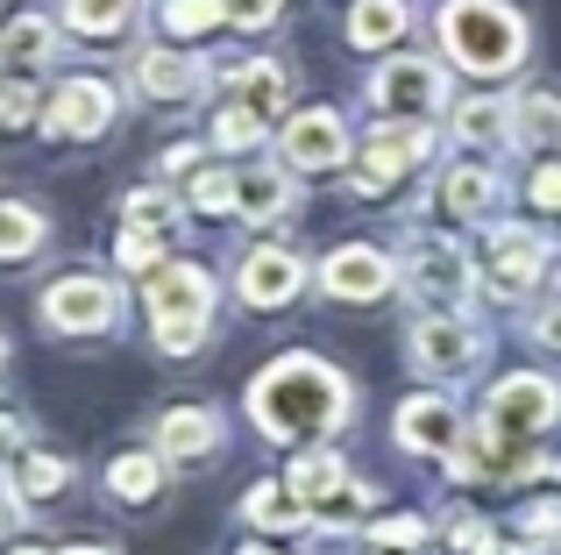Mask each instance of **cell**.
Here are the masks:
<instances>
[{
  "mask_svg": "<svg viewBox=\"0 0 561 555\" xmlns=\"http://www.w3.org/2000/svg\"><path fill=\"white\" fill-rule=\"evenodd\" d=\"M420 542H426L420 513H398V520H377V528H370V548H420Z\"/></svg>",
  "mask_w": 561,
  "mask_h": 555,
  "instance_id": "cell-37",
  "label": "cell"
},
{
  "mask_svg": "<svg viewBox=\"0 0 561 555\" xmlns=\"http://www.w3.org/2000/svg\"><path fill=\"white\" fill-rule=\"evenodd\" d=\"M398 264H405V271H398V278H405V292H412L420 306H434V314L462 306L469 285H477V271H469L462 242H448V236H412Z\"/></svg>",
  "mask_w": 561,
  "mask_h": 555,
  "instance_id": "cell-4",
  "label": "cell"
},
{
  "mask_svg": "<svg viewBox=\"0 0 561 555\" xmlns=\"http://www.w3.org/2000/svg\"><path fill=\"white\" fill-rule=\"evenodd\" d=\"M242 555H271V548H242Z\"/></svg>",
  "mask_w": 561,
  "mask_h": 555,
  "instance_id": "cell-48",
  "label": "cell"
},
{
  "mask_svg": "<svg viewBox=\"0 0 561 555\" xmlns=\"http://www.w3.org/2000/svg\"><path fill=\"white\" fill-rule=\"evenodd\" d=\"M128 79H136L142 100H179V107H185V100L199 93L206 71H199V57H185V50H142Z\"/></svg>",
  "mask_w": 561,
  "mask_h": 555,
  "instance_id": "cell-18",
  "label": "cell"
},
{
  "mask_svg": "<svg viewBox=\"0 0 561 555\" xmlns=\"http://www.w3.org/2000/svg\"><path fill=\"white\" fill-rule=\"evenodd\" d=\"M398 285V264L370 242H342V250H328V264H320V292L342 306H370L383 292Z\"/></svg>",
  "mask_w": 561,
  "mask_h": 555,
  "instance_id": "cell-12",
  "label": "cell"
},
{
  "mask_svg": "<svg viewBox=\"0 0 561 555\" xmlns=\"http://www.w3.org/2000/svg\"><path fill=\"white\" fill-rule=\"evenodd\" d=\"M36 86H28V79H0V128H28V122H36Z\"/></svg>",
  "mask_w": 561,
  "mask_h": 555,
  "instance_id": "cell-35",
  "label": "cell"
},
{
  "mask_svg": "<svg viewBox=\"0 0 561 555\" xmlns=\"http://www.w3.org/2000/svg\"><path fill=\"white\" fill-rule=\"evenodd\" d=\"M405 29H412L405 0H356V8H348V43H356V50H391Z\"/></svg>",
  "mask_w": 561,
  "mask_h": 555,
  "instance_id": "cell-23",
  "label": "cell"
},
{
  "mask_svg": "<svg viewBox=\"0 0 561 555\" xmlns=\"http://www.w3.org/2000/svg\"><path fill=\"white\" fill-rule=\"evenodd\" d=\"M228 22V0H164V29L179 43H199L206 29H220Z\"/></svg>",
  "mask_w": 561,
  "mask_h": 555,
  "instance_id": "cell-30",
  "label": "cell"
},
{
  "mask_svg": "<svg viewBox=\"0 0 561 555\" xmlns=\"http://www.w3.org/2000/svg\"><path fill=\"white\" fill-rule=\"evenodd\" d=\"M57 485H71V463L36 456V449H28V456H22V477H14V491H22V499H50Z\"/></svg>",
  "mask_w": 561,
  "mask_h": 555,
  "instance_id": "cell-33",
  "label": "cell"
},
{
  "mask_svg": "<svg viewBox=\"0 0 561 555\" xmlns=\"http://www.w3.org/2000/svg\"><path fill=\"white\" fill-rule=\"evenodd\" d=\"M540 264H548V242L534 228H497L491 242V292L497 299H526L540 285Z\"/></svg>",
  "mask_w": 561,
  "mask_h": 555,
  "instance_id": "cell-15",
  "label": "cell"
},
{
  "mask_svg": "<svg viewBox=\"0 0 561 555\" xmlns=\"http://www.w3.org/2000/svg\"><path fill=\"white\" fill-rule=\"evenodd\" d=\"M114 314H122V285L100 278V271H65L43 292V320H50L57 335H100Z\"/></svg>",
  "mask_w": 561,
  "mask_h": 555,
  "instance_id": "cell-6",
  "label": "cell"
},
{
  "mask_svg": "<svg viewBox=\"0 0 561 555\" xmlns=\"http://www.w3.org/2000/svg\"><path fill=\"white\" fill-rule=\"evenodd\" d=\"M377 555H420V548H377Z\"/></svg>",
  "mask_w": 561,
  "mask_h": 555,
  "instance_id": "cell-46",
  "label": "cell"
},
{
  "mask_svg": "<svg viewBox=\"0 0 561 555\" xmlns=\"http://www.w3.org/2000/svg\"><path fill=\"white\" fill-rule=\"evenodd\" d=\"M36 250H43V214L28 200H0V264L36 257Z\"/></svg>",
  "mask_w": 561,
  "mask_h": 555,
  "instance_id": "cell-28",
  "label": "cell"
},
{
  "mask_svg": "<svg viewBox=\"0 0 561 555\" xmlns=\"http://www.w3.org/2000/svg\"><path fill=\"white\" fill-rule=\"evenodd\" d=\"M107 491L128 506H150L157 491H164V456L157 449H136V456H114L107 463Z\"/></svg>",
  "mask_w": 561,
  "mask_h": 555,
  "instance_id": "cell-25",
  "label": "cell"
},
{
  "mask_svg": "<svg viewBox=\"0 0 561 555\" xmlns=\"http://www.w3.org/2000/svg\"><path fill=\"white\" fill-rule=\"evenodd\" d=\"M142 0H65V29L71 36H122L136 29Z\"/></svg>",
  "mask_w": 561,
  "mask_h": 555,
  "instance_id": "cell-26",
  "label": "cell"
},
{
  "mask_svg": "<svg viewBox=\"0 0 561 555\" xmlns=\"http://www.w3.org/2000/svg\"><path fill=\"white\" fill-rule=\"evenodd\" d=\"M405 356H412L420 377H462L469 363L483 356V335L469 328V320H455V314H426V320H412Z\"/></svg>",
  "mask_w": 561,
  "mask_h": 555,
  "instance_id": "cell-9",
  "label": "cell"
},
{
  "mask_svg": "<svg viewBox=\"0 0 561 555\" xmlns=\"http://www.w3.org/2000/svg\"><path fill=\"white\" fill-rule=\"evenodd\" d=\"M348 414H356L348 377L334 371V363L306 356V349L263 363L256 385H249V420H256L271 442H328Z\"/></svg>",
  "mask_w": 561,
  "mask_h": 555,
  "instance_id": "cell-1",
  "label": "cell"
},
{
  "mask_svg": "<svg viewBox=\"0 0 561 555\" xmlns=\"http://www.w3.org/2000/svg\"><path fill=\"white\" fill-rule=\"evenodd\" d=\"M285 14V0H228V22L234 29H271Z\"/></svg>",
  "mask_w": 561,
  "mask_h": 555,
  "instance_id": "cell-40",
  "label": "cell"
},
{
  "mask_svg": "<svg viewBox=\"0 0 561 555\" xmlns=\"http://www.w3.org/2000/svg\"><path fill=\"white\" fill-rule=\"evenodd\" d=\"M0 363H8V349H0Z\"/></svg>",
  "mask_w": 561,
  "mask_h": 555,
  "instance_id": "cell-49",
  "label": "cell"
},
{
  "mask_svg": "<svg viewBox=\"0 0 561 555\" xmlns=\"http://www.w3.org/2000/svg\"><path fill=\"white\" fill-rule=\"evenodd\" d=\"M306 292V264H299V250H249L242 264H234V299L242 306H256V314H271V306H291Z\"/></svg>",
  "mask_w": 561,
  "mask_h": 555,
  "instance_id": "cell-13",
  "label": "cell"
},
{
  "mask_svg": "<svg viewBox=\"0 0 561 555\" xmlns=\"http://www.w3.org/2000/svg\"><path fill=\"white\" fill-rule=\"evenodd\" d=\"M220 449V414L214 406H171L157 420V456L164 463H206Z\"/></svg>",
  "mask_w": 561,
  "mask_h": 555,
  "instance_id": "cell-16",
  "label": "cell"
},
{
  "mask_svg": "<svg viewBox=\"0 0 561 555\" xmlns=\"http://www.w3.org/2000/svg\"><path fill=\"white\" fill-rule=\"evenodd\" d=\"M391 428H398V442H405L412 456H455V449H462V414H455V399H440V392L405 399Z\"/></svg>",
  "mask_w": 561,
  "mask_h": 555,
  "instance_id": "cell-14",
  "label": "cell"
},
{
  "mask_svg": "<svg viewBox=\"0 0 561 555\" xmlns=\"http://www.w3.org/2000/svg\"><path fill=\"white\" fill-rule=\"evenodd\" d=\"M448 542H455V555H491V548H497L491 528H483L477 513H455V520H448Z\"/></svg>",
  "mask_w": 561,
  "mask_h": 555,
  "instance_id": "cell-38",
  "label": "cell"
},
{
  "mask_svg": "<svg viewBox=\"0 0 561 555\" xmlns=\"http://www.w3.org/2000/svg\"><path fill=\"white\" fill-rule=\"evenodd\" d=\"M426 150H434V136H426V122H383L370 143H363V157L348 165V185L356 193H391L405 171H420L426 165Z\"/></svg>",
  "mask_w": 561,
  "mask_h": 555,
  "instance_id": "cell-5",
  "label": "cell"
},
{
  "mask_svg": "<svg viewBox=\"0 0 561 555\" xmlns=\"http://www.w3.org/2000/svg\"><path fill=\"white\" fill-rule=\"evenodd\" d=\"M192 157H199V143H171V150H164V171H185Z\"/></svg>",
  "mask_w": 561,
  "mask_h": 555,
  "instance_id": "cell-43",
  "label": "cell"
},
{
  "mask_svg": "<svg viewBox=\"0 0 561 555\" xmlns=\"http://www.w3.org/2000/svg\"><path fill=\"white\" fill-rule=\"evenodd\" d=\"M242 520H249V528H263V534H291V528H306V520H313V506L291 499V485H256L242 499Z\"/></svg>",
  "mask_w": 561,
  "mask_h": 555,
  "instance_id": "cell-24",
  "label": "cell"
},
{
  "mask_svg": "<svg viewBox=\"0 0 561 555\" xmlns=\"http://www.w3.org/2000/svg\"><path fill=\"white\" fill-rule=\"evenodd\" d=\"M455 136L477 143V150H505V143H519V107L512 100H462L455 107Z\"/></svg>",
  "mask_w": 561,
  "mask_h": 555,
  "instance_id": "cell-21",
  "label": "cell"
},
{
  "mask_svg": "<svg viewBox=\"0 0 561 555\" xmlns=\"http://www.w3.org/2000/svg\"><path fill=\"white\" fill-rule=\"evenodd\" d=\"M285 485H291V499H306L320 513V506H334L348 491V463L334 456V449H306V456H291Z\"/></svg>",
  "mask_w": 561,
  "mask_h": 555,
  "instance_id": "cell-20",
  "label": "cell"
},
{
  "mask_svg": "<svg viewBox=\"0 0 561 555\" xmlns=\"http://www.w3.org/2000/svg\"><path fill=\"white\" fill-rule=\"evenodd\" d=\"M228 93L242 100V107H256V114H277L291 100V71L277 65V57H249V65L228 71Z\"/></svg>",
  "mask_w": 561,
  "mask_h": 555,
  "instance_id": "cell-22",
  "label": "cell"
},
{
  "mask_svg": "<svg viewBox=\"0 0 561 555\" xmlns=\"http://www.w3.org/2000/svg\"><path fill=\"white\" fill-rule=\"evenodd\" d=\"M285 214H299V185H291V171H285V165H256V171H242V193H234V222L271 228V222H285Z\"/></svg>",
  "mask_w": 561,
  "mask_h": 555,
  "instance_id": "cell-17",
  "label": "cell"
},
{
  "mask_svg": "<svg viewBox=\"0 0 561 555\" xmlns=\"http://www.w3.org/2000/svg\"><path fill=\"white\" fill-rule=\"evenodd\" d=\"M234 193H242L234 171H199L192 179V214H234Z\"/></svg>",
  "mask_w": 561,
  "mask_h": 555,
  "instance_id": "cell-34",
  "label": "cell"
},
{
  "mask_svg": "<svg viewBox=\"0 0 561 555\" xmlns=\"http://www.w3.org/2000/svg\"><path fill=\"white\" fill-rule=\"evenodd\" d=\"M14 555H50V548H14Z\"/></svg>",
  "mask_w": 561,
  "mask_h": 555,
  "instance_id": "cell-47",
  "label": "cell"
},
{
  "mask_svg": "<svg viewBox=\"0 0 561 555\" xmlns=\"http://www.w3.org/2000/svg\"><path fill=\"white\" fill-rule=\"evenodd\" d=\"M526 200H534L540 214H561V157H554V165H540V171H534V185H526Z\"/></svg>",
  "mask_w": 561,
  "mask_h": 555,
  "instance_id": "cell-41",
  "label": "cell"
},
{
  "mask_svg": "<svg viewBox=\"0 0 561 555\" xmlns=\"http://www.w3.org/2000/svg\"><path fill=\"white\" fill-rule=\"evenodd\" d=\"M14 499H22V491H0V534H8L14 520H22V506H14Z\"/></svg>",
  "mask_w": 561,
  "mask_h": 555,
  "instance_id": "cell-44",
  "label": "cell"
},
{
  "mask_svg": "<svg viewBox=\"0 0 561 555\" xmlns=\"http://www.w3.org/2000/svg\"><path fill=\"white\" fill-rule=\"evenodd\" d=\"M483 420H491V428H505V434H519V442H534L540 428H554V420H561V392H554V377H540V371H512V377H497L491 399H483Z\"/></svg>",
  "mask_w": 561,
  "mask_h": 555,
  "instance_id": "cell-7",
  "label": "cell"
},
{
  "mask_svg": "<svg viewBox=\"0 0 561 555\" xmlns=\"http://www.w3.org/2000/svg\"><path fill=\"white\" fill-rule=\"evenodd\" d=\"M440 214H462V222H483V214H497V200H505V179H497L491 165H455L448 179H440Z\"/></svg>",
  "mask_w": 561,
  "mask_h": 555,
  "instance_id": "cell-19",
  "label": "cell"
},
{
  "mask_svg": "<svg viewBox=\"0 0 561 555\" xmlns=\"http://www.w3.org/2000/svg\"><path fill=\"white\" fill-rule=\"evenodd\" d=\"M434 29H440L448 65H462L469 79H505V71H519L526 50H534L526 14L505 8V0H440Z\"/></svg>",
  "mask_w": 561,
  "mask_h": 555,
  "instance_id": "cell-2",
  "label": "cell"
},
{
  "mask_svg": "<svg viewBox=\"0 0 561 555\" xmlns=\"http://www.w3.org/2000/svg\"><path fill=\"white\" fill-rule=\"evenodd\" d=\"M206 320H214V278L199 264H164L150 271V328L164 356H192L206 342Z\"/></svg>",
  "mask_w": 561,
  "mask_h": 555,
  "instance_id": "cell-3",
  "label": "cell"
},
{
  "mask_svg": "<svg viewBox=\"0 0 561 555\" xmlns=\"http://www.w3.org/2000/svg\"><path fill=\"white\" fill-rule=\"evenodd\" d=\"M65 555H114V548H65Z\"/></svg>",
  "mask_w": 561,
  "mask_h": 555,
  "instance_id": "cell-45",
  "label": "cell"
},
{
  "mask_svg": "<svg viewBox=\"0 0 561 555\" xmlns=\"http://www.w3.org/2000/svg\"><path fill=\"white\" fill-rule=\"evenodd\" d=\"M114 114H122V100H114L107 79H65L50 93V107H43V136L93 143V136H107V128H114Z\"/></svg>",
  "mask_w": 561,
  "mask_h": 555,
  "instance_id": "cell-8",
  "label": "cell"
},
{
  "mask_svg": "<svg viewBox=\"0 0 561 555\" xmlns=\"http://www.w3.org/2000/svg\"><path fill=\"white\" fill-rule=\"evenodd\" d=\"M519 107V143L526 150H561V93H526Z\"/></svg>",
  "mask_w": 561,
  "mask_h": 555,
  "instance_id": "cell-29",
  "label": "cell"
},
{
  "mask_svg": "<svg viewBox=\"0 0 561 555\" xmlns=\"http://www.w3.org/2000/svg\"><path fill=\"white\" fill-rule=\"evenodd\" d=\"M277 150L291 157V171H342L356 165L348 157V122L334 107H299L285 114V128H277Z\"/></svg>",
  "mask_w": 561,
  "mask_h": 555,
  "instance_id": "cell-10",
  "label": "cell"
},
{
  "mask_svg": "<svg viewBox=\"0 0 561 555\" xmlns=\"http://www.w3.org/2000/svg\"><path fill=\"white\" fill-rule=\"evenodd\" d=\"M114 257H122V271H164V236H157V228L122 222V236H114Z\"/></svg>",
  "mask_w": 561,
  "mask_h": 555,
  "instance_id": "cell-32",
  "label": "cell"
},
{
  "mask_svg": "<svg viewBox=\"0 0 561 555\" xmlns=\"http://www.w3.org/2000/svg\"><path fill=\"white\" fill-rule=\"evenodd\" d=\"M50 50H57V22H43V14L0 22V65H43Z\"/></svg>",
  "mask_w": 561,
  "mask_h": 555,
  "instance_id": "cell-27",
  "label": "cell"
},
{
  "mask_svg": "<svg viewBox=\"0 0 561 555\" xmlns=\"http://www.w3.org/2000/svg\"><path fill=\"white\" fill-rule=\"evenodd\" d=\"M171 214H179V200H171V193H128L122 200V222H136V228H164Z\"/></svg>",
  "mask_w": 561,
  "mask_h": 555,
  "instance_id": "cell-36",
  "label": "cell"
},
{
  "mask_svg": "<svg viewBox=\"0 0 561 555\" xmlns=\"http://www.w3.org/2000/svg\"><path fill=\"white\" fill-rule=\"evenodd\" d=\"M14 456H28V434L14 414H0V463H14Z\"/></svg>",
  "mask_w": 561,
  "mask_h": 555,
  "instance_id": "cell-42",
  "label": "cell"
},
{
  "mask_svg": "<svg viewBox=\"0 0 561 555\" xmlns=\"http://www.w3.org/2000/svg\"><path fill=\"white\" fill-rule=\"evenodd\" d=\"M526 335H534L540 349H554V356H561V292H548V299L534 306V320H526Z\"/></svg>",
  "mask_w": 561,
  "mask_h": 555,
  "instance_id": "cell-39",
  "label": "cell"
},
{
  "mask_svg": "<svg viewBox=\"0 0 561 555\" xmlns=\"http://www.w3.org/2000/svg\"><path fill=\"white\" fill-rule=\"evenodd\" d=\"M263 122H271V114H256V107H242V100H234V107H220L214 114V150H256L263 143Z\"/></svg>",
  "mask_w": 561,
  "mask_h": 555,
  "instance_id": "cell-31",
  "label": "cell"
},
{
  "mask_svg": "<svg viewBox=\"0 0 561 555\" xmlns=\"http://www.w3.org/2000/svg\"><path fill=\"white\" fill-rule=\"evenodd\" d=\"M370 100L383 114H405V122H426V114L448 107V71L426 65V57H398L370 79Z\"/></svg>",
  "mask_w": 561,
  "mask_h": 555,
  "instance_id": "cell-11",
  "label": "cell"
}]
</instances>
